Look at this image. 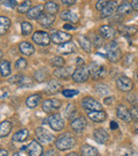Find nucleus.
<instances>
[{"mask_svg":"<svg viewBox=\"0 0 138 156\" xmlns=\"http://www.w3.org/2000/svg\"><path fill=\"white\" fill-rule=\"evenodd\" d=\"M105 58H108L111 62L117 63L121 58V51H120L118 44L116 41H111L105 45Z\"/></svg>","mask_w":138,"mask_h":156,"instance_id":"nucleus-1","label":"nucleus"},{"mask_svg":"<svg viewBox=\"0 0 138 156\" xmlns=\"http://www.w3.org/2000/svg\"><path fill=\"white\" fill-rule=\"evenodd\" d=\"M74 144H76L74 137L69 133H65L63 135H61L55 141L56 148L61 151L69 150V149H71L74 146Z\"/></svg>","mask_w":138,"mask_h":156,"instance_id":"nucleus-2","label":"nucleus"},{"mask_svg":"<svg viewBox=\"0 0 138 156\" xmlns=\"http://www.w3.org/2000/svg\"><path fill=\"white\" fill-rule=\"evenodd\" d=\"M89 76H90V72H89L87 66H78L73 71V74H72V80L76 83H84L85 81L88 80Z\"/></svg>","mask_w":138,"mask_h":156,"instance_id":"nucleus-3","label":"nucleus"},{"mask_svg":"<svg viewBox=\"0 0 138 156\" xmlns=\"http://www.w3.org/2000/svg\"><path fill=\"white\" fill-rule=\"evenodd\" d=\"M89 72H90V76H93L94 80H100V79H103L106 76V68L105 66L101 65V64L97 63H91L88 67Z\"/></svg>","mask_w":138,"mask_h":156,"instance_id":"nucleus-4","label":"nucleus"},{"mask_svg":"<svg viewBox=\"0 0 138 156\" xmlns=\"http://www.w3.org/2000/svg\"><path fill=\"white\" fill-rule=\"evenodd\" d=\"M81 105L84 109H86L87 112H98L102 111V105L100 102H98L97 100H95L91 97H86L82 100Z\"/></svg>","mask_w":138,"mask_h":156,"instance_id":"nucleus-5","label":"nucleus"},{"mask_svg":"<svg viewBox=\"0 0 138 156\" xmlns=\"http://www.w3.org/2000/svg\"><path fill=\"white\" fill-rule=\"evenodd\" d=\"M62 106V102L58 99H48V100L44 101L43 102V111L47 114H55V112L58 109L61 108Z\"/></svg>","mask_w":138,"mask_h":156,"instance_id":"nucleus-6","label":"nucleus"},{"mask_svg":"<svg viewBox=\"0 0 138 156\" xmlns=\"http://www.w3.org/2000/svg\"><path fill=\"white\" fill-rule=\"evenodd\" d=\"M48 122L53 131H62L65 126V120L60 114H52L48 118Z\"/></svg>","mask_w":138,"mask_h":156,"instance_id":"nucleus-7","label":"nucleus"},{"mask_svg":"<svg viewBox=\"0 0 138 156\" xmlns=\"http://www.w3.org/2000/svg\"><path fill=\"white\" fill-rule=\"evenodd\" d=\"M32 39L35 44L39 46H48L51 41V36L47 32L44 31H37L35 32L32 36Z\"/></svg>","mask_w":138,"mask_h":156,"instance_id":"nucleus-8","label":"nucleus"},{"mask_svg":"<svg viewBox=\"0 0 138 156\" xmlns=\"http://www.w3.org/2000/svg\"><path fill=\"white\" fill-rule=\"evenodd\" d=\"M35 134H36L39 141H41L43 144H49L52 140H54L53 134H51L48 129H46L45 127H41V126L37 127V129H35Z\"/></svg>","mask_w":138,"mask_h":156,"instance_id":"nucleus-9","label":"nucleus"},{"mask_svg":"<svg viewBox=\"0 0 138 156\" xmlns=\"http://www.w3.org/2000/svg\"><path fill=\"white\" fill-rule=\"evenodd\" d=\"M70 39H71V35L69 33L63 32V31H55L52 33L51 35V41L54 44H58V45H63V44L69 43Z\"/></svg>","mask_w":138,"mask_h":156,"instance_id":"nucleus-10","label":"nucleus"},{"mask_svg":"<svg viewBox=\"0 0 138 156\" xmlns=\"http://www.w3.org/2000/svg\"><path fill=\"white\" fill-rule=\"evenodd\" d=\"M117 87L118 89H120L121 91H124V93H128V91H131L133 89V86H134V84H133V81L131 80L130 78H128V76H119V78L117 79Z\"/></svg>","mask_w":138,"mask_h":156,"instance_id":"nucleus-11","label":"nucleus"},{"mask_svg":"<svg viewBox=\"0 0 138 156\" xmlns=\"http://www.w3.org/2000/svg\"><path fill=\"white\" fill-rule=\"evenodd\" d=\"M26 151H27L29 156H41L43 155V148L35 140H32L27 147H26Z\"/></svg>","mask_w":138,"mask_h":156,"instance_id":"nucleus-12","label":"nucleus"},{"mask_svg":"<svg viewBox=\"0 0 138 156\" xmlns=\"http://www.w3.org/2000/svg\"><path fill=\"white\" fill-rule=\"evenodd\" d=\"M116 113L119 119H121L124 122H131L133 119V116L131 114V111H129L124 105H118L117 109H116Z\"/></svg>","mask_w":138,"mask_h":156,"instance_id":"nucleus-13","label":"nucleus"},{"mask_svg":"<svg viewBox=\"0 0 138 156\" xmlns=\"http://www.w3.org/2000/svg\"><path fill=\"white\" fill-rule=\"evenodd\" d=\"M94 139L100 144H104L109 139V135L104 129H97L94 132Z\"/></svg>","mask_w":138,"mask_h":156,"instance_id":"nucleus-14","label":"nucleus"},{"mask_svg":"<svg viewBox=\"0 0 138 156\" xmlns=\"http://www.w3.org/2000/svg\"><path fill=\"white\" fill-rule=\"evenodd\" d=\"M86 124H87V122L84 117H79L72 120L71 123H70V126H71V129H73L74 132L81 133V132L86 127Z\"/></svg>","mask_w":138,"mask_h":156,"instance_id":"nucleus-15","label":"nucleus"},{"mask_svg":"<svg viewBox=\"0 0 138 156\" xmlns=\"http://www.w3.org/2000/svg\"><path fill=\"white\" fill-rule=\"evenodd\" d=\"M54 21H55V15L48 14V13H43V15L38 18L39 25L45 28H48V27H50V26H52Z\"/></svg>","mask_w":138,"mask_h":156,"instance_id":"nucleus-16","label":"nucleus"},{"mask_svg":"<svg viewBox=\"0 0 138 156\" xmlns=\"http://www.w3.org/2000/svg\"><path fill=\"white\" fill-rule=\"evenodd\" d=\"M118 6H117V2L116 1H108L106 4V6L103 9V11L101 12V17L102 18H106L109 17L114 14V13L117 11Z\"/></svg>","mask_w":138,"mask_h":156,"instance_id":"nucleus-17","label":"nucleus"},{"mask_svg":"<svg viewBox=\"0 0 138 156\" xmlns=\"http://www.w3.org/2000/svg\"><path fill=\"white\" fill-rule=\"evenodd\" d=\"M61 18L63 19L64 21H67V23H76L79 21V16L78 14H76L74 12H72V11H63L62 13H61Z\"/></svg>","mask_w":138,"mask_h":156,"instance_id":"nucleus-18","label":"nucleus"},{"mask_svg":"<svg viewBox=\"0 0 138 156\" xmlns=\"http://www.w3.org/2000/svg\"><path fill=\"white\" fill-rule=\"evenodd\" d=\"M62 89V85L55 80L50 81L47 84V87L45 89V93L48 94H55L58 93H60V90Z\"/></svg>","mask_w":138,"mask_h":156,"instance_id":"nucleus-19","label":"nucleus"},{"mask_svg":"<svg viewBox=\"0 0 138 156\" xmlns=\"http://www.w3.org/2000/svg\"><path fill=\"white\" fill-rule=\"evenodd\" d=\"M53 74L58 79H67L70 76H72L73 72H72V68L70 67H62V68H56L54 70Z\"/></svg>","mask_w":138,"mask_h":156,"instance_id":"nucleus-20","label":"nucleus"},{"mask_svg":"<svg viewBox=\"0 0 138 156\" xmlns=\"http://www.w3.org/2000/svg\"><path fill=\"white\" fill-rule=\"evenodd\" d=\"M99 33L104 38H109V39L114 38L116 36V34H117L116 30L114 28H111V26H102L99 30Z\"/></svg>","mask_w":138,"mask_h":156,"instance_id":"nucleus-21","label":"nucleus"},{"mask_svg":"<svg viewBox=\"0 0 138 156\" xmlns=\"http://www.w3.org/2000/svg\"><path fill=\"white\" fill-rule=\"evenodd\" d=\"M119 32L123 36L131 37L138 32V27H136V26H121L119 28Z\"/></svg>","mask_w":138,"mask_h":156,"instance_id":"nucleus-22","label":"nucleus"},{"mask_svg":"<svg viewBox=\"0 0 138 156\" xmlns=\"http://www.w3.org/2000/svg\"><path fill=\"white\" fill-rule=\"evenodd\" d=\"M45 10L44 5H36L31 8V10L27 13V16L29 19H38L43 15V11Z\"/></svg>","mask_w":138,"mask_h":156,"instance_id":"nucleus-23","label":"nucleus"},{"mask_svg":"<svg viewBox=\"0 0 138 156\" xmlns=\"http://www.w3.org/2000/svg\"><path fill=\"white\" fill-rule=\"evenodd\" d=\"M79 43H80V46L85 52L87 53H90L93 51V44H91L90 39H88L86 36L82 35V36L79 37Z\"/></svg>","mask_w":138,"mask_h":156,"instance_id":"nucleus-24","label":"nucleus"},{"mask_svg":"<svg viewBox=\"0 0 138 156\" xmlns=\"http://www.w3.org/2000/svg\"><path fill=\"white\" fill-rule=\"evenodd\" d=\"M88 117L93 121L96 122H102L107 118L106 113L103 111H98V112H88Z\"/></svg>","mask_w":138,"mask_h":156,"instance_id":"nucleus-25","label":"nucleus"},{"mask_svg":"<svg viewBox=\"0 0 138 156\" xmlns=\"http://www.w3.org/2000/svg\"><path fill=\"white\" fill-rule=\"evenodd\" d=\"M81 155L82 156H99V152L96 148L89 144H83L81 147Z\"/></svg>","mask_w":138,"mask_h":156,"instance_id":"nucleus-26","label":"nucleus"},{"mask_svg":"<svg viewBox=\"0 0 138 156\" xmlns=\"http://www.w3.org/2000/svg\"><path fill=\"white\" fill-rule=\"evenodd\" d=\"M19 50H20L21 53L28 56L32 55L35 51L33 45H31L30 43H27V41H23V43L19 44Z\"/></svg>","mask_w":138,"mask_h":156,"instance_id":"nucleus-27","label":"nucleus"},{"mask_svg":"<svg viewBox=\"0 0 138 156\" xmlns=\"http://www.w3.org/2000/svg\"><path fill=\"white\" fill-rule=\"evenodd\" d=\"M132 4L129 3L128 1H123L121 4L118 5L117 9V14L118 15H129L132 13Z\"/></svg>","mask_w":138,"mask_h":156,"instance_id":"nucleus-28","label":"nucleus"},{"mask_svg":"<svg viewBox=\"0 0 138 156\" xmlns=\"http://www.w3.org/2000/svg\"><path fill=\"white\" fill-rule=\"evenodd\" d=\"M12 123L10 121H8V120L2 121L1 124H0V137L3 138L5 136H8L10 134L11 129H12Z\"/></svg>","mask_w":138,"mask_h":156,"instance_id":"nucleus-29","label":"nucleus"},{"mask_svg":"<svg viewBox=\"0 0 138 156\" xmlns=\"http://www.w3.org/2000/svg\"><path fill=\"white\" fill-rule=\"evenodd\" d=\"M41 97L39 96V94H32V96H30L29 98L27 99L26 104H27V106L29 107V108H35V107L39 104V102H41Z\"/></svg>","mask_w":138,"mask_h":156,"instance_id":"nucleus-30","label":"nucleus"},{"mask_svg":"<svg viewBox=\"0 0 138 156\" xmlns=\"http://www.w3.org/2000/svg\"><path fill=\"white\" fill-rule=\"evenodd\" d=\"M44 8H45L46 13L51 15H55V13H58V4L53 1H48L44 4Z\"/></svg>","mask_w":138,"mask_h":156,"instance_id":"nucleus-31","label":"nucleus"},{"mask_svg":"<svg viewBox=\"0 0 138 156\" xmlns=\"http://www.w3.org/2000/svg\"><path fill=\"white\" fill-rule=\"evenodd\" d=\"M28 136H29L28 129H19L18 132H16V133L13 135V140H14V141H25L28 138Z\"/></svg>","mask_w":138,"mask_h":156,"instance_id":"nucleus-32","label":"nucleus"},{"mask_svg":"<svg viewBox=\"0 0 138 156\" xmlns=\"http://www.w3.org/2000/svg\"><path fill=\"white\" fill-rule=\"evenodd\" d=\"M11 26V20L5 16L0 17V34L3 35L4 33L8 32L9 28Z\"/></svg>","mask_w":138,"mask_h":156,"instance_id":"nucleus-33","label":"nucleus"},{"mask_svg":"<svg viewBox=\"0 0 138 156\" xmlns=\"http://www.w3.org/2000/svg\"><path fill=\"white\" fill-rule=\"evenodd\" d=\"M58 52L60 53H63V54H69V53H72L74 51V45L72 43H66V44H63L61 45L60 47L58 48Z\"/></svg>","mask_w":138,"mask_h":156,"instance_id":"nucleus-34","label":"nucleus"},{"mask_svg":"<svg viewBox=\"0 0 138 156\" xmlns=\"http://www.w3.org/2000/svg\"><path fill=\"white\" fill-rule=\"evenodd\" d=\"M0 69H1V76H8L11 74V64L8 61H1V65H0Z\"/></svg>","mask_w":138,"mask_h":156,"instance_id":"nucleus-35","label":"nucleus"},{"mask_svg":"<svg viewBox=\"0 0 138 156\" xmlns=\"http://www.w3.org/2000/svg\"><path fill=\"white\" fill-rule=\"evenodd\" d=\"M31 1H23L21 2L20 4H18L17 5V11H18V13H20V14H23V13H28L30 10H31Z\"/></svg>","mask_w":138,"mask_h":156,"instance_id":"nucleus-36","label":"nucleus"},{"mask_svg":"<svg viewBox=\"0 0 138 156\" xmlns=\"http://www.w3.org/2000/svg\"><path fill=\"white\" fill-rule=\"evenodd\" d=\"M20 27H21V33H23V35H26V36L30 35L32 33V31H33L32 25L30 23H27V21H23Z\"/></svg>","mask_w":138,"mask_h":156,"instance_id":"nucleus-37","label":"nucleus"},{"mask_svg":"<svg viewBox=\"0 0 138 156\" xmlns=\"http://www.w3.org/2000/svg\"><path fill=\"white\" fill-rule=\"evenodd\" d=\"M18 85L21 87H30L33 85V82H32V79L28 78V76H21L20 80H19V82H18Z\"/></svg>","mask_w":138,"mask_h":156,"instance_id":"nucleus-38","label":"nucleus"},{"mask_svg":"<svg viewBox=\"0 0 138 156\" xmlns=\"http://www.w3.org/2000/svg\"><path fill=\"white\" fill-rule=\"evenodd\" d=\"M76 107H74V105L68 104L66 111H65V115H66V117L69 118V119H72V118L76 116Z\"/></svg>","mask_w":138,"mask_h":156,"instance_id":"nucleus-39","label":"nucleus"},{"mask_svg":"<svg viewBox=\"0 0 138 156\" xmlns=\"http://www.w3.org/2000/svg\"><path fill=\"white\" fill-rule=\"evenodd\" d=\"M64 64H65L64 58H61V56H55V58H53L51 60V65L56 68H62L64 66Z\"/></svg>","mask_w":138,"mask_h":156,"instance_id":"nucleus-40","label":"nucleus"},{"mask_svg":"<svg viewBox=\"0 0 138 156\" xmlns=\"http://www.w3.org/2000/svg\"><path fill=\"white\" fill-rule=\"evenodd\" d=\"M48 73L45 71V70H37L36 72H35V79H36V81H38V82H43V81H45V79L47 78Z\"/></svg>","mask_w":138,"mask_h":156,"instance_id":"nucleus-41","label":"nucleus"},{"mask_svg":"<svg viewBox=\"0 0 138 156\" xmlns=\"http://www.w3.org/2000/svg\"><path fill=\"white\" fill-rule=\"evenodd\" d=\"M27 64L28 63L25 58H20L16 61V63H15V67H16V69H18V70H23L26 67H27Z\"/></svg>","mask_w":138,"mask_h":156,"instance_id":"nucleus-42","label":"nucleus"},{"mask_svg":"<svg viewBox=\"0 0 138 156\" xmlns=\"http://www.w3.org/2000/svg\"><path fill=\"white\" fill-rule=\"evenodd\" d=\"M91 41H93V44L97 48H100L102 46V44H103V39H102L101 36L98 35V34H93V38H91Z\"/></svg>","mask_w":138,"mask_h":156,"instance_id":"nucleus-43","label":"nucleus"},{"mask_svg":"<svg viewBox=\"0 0 138 156\" xmlns=\"http://www.w3.org/2000/svg\"><path fill=\"white\" fill-rule=\"evenodd\" d=\"M96 90H97V93H99L100 94H103V96H105V94H108V87L106 86V85L104 84H98L97 86H96Z\"/></svg>","mask_w":138,"mask_h":156,"instance_id":"nucleus-44","label":"nucleus"},{"mask_svg":"<svg viewBox=\"0 0 138 156\" xmlns=\"http://www.w3.org/2000/svg\"><path fill=\"white\" fill-rule=\"evenodd\" d=\"M62 94H64V97L66 98H72L73 96H76L79 94L78 90H74V89H64L62 91Z\"/></svg>","mask_w":138,"mask_h":156,"instance_id":"nucleus-45","label":"nucleus"},{"mask_svg":"<svg viewBox=\"0 0 138 156\" xmlns=\"http://www.w3.org/2000/svg\"><path fill=\"white\" fill-rule=\"evenodd\" d=\"M107 2L108 1H105V0H100V1H98L97 3H96V9H97L98 11H103V9L106 6Z\"/></svg>","mask_w":138,"mask_h":156,"instance_id":"nucleus-46","label":"nucleus"},{"mask_svg":"<svg viewBox=\"0 0 138 156\" xmlns=\"http://www.w3.org/2000/svg\"><path fill=\"white\" fill-rule=\"evenodd\" d=\"M1 3L4 4L5 6H8V8L14 9L15 6H16L17 2L15 1V0H5V1H1Z\"/></svg>","mask_w":138,"mask_h":156,"instance_id":"nucleus-47","label":"nucleus"},{"mask_svg":"<svg viewBox=\"0 0 138 156\" xmlns=\"http://www.w3.org/2000/svg\"><path fill=\"white\" fill-rule=\"evenodd\" d=\"M131 114H132L133 118L135 119H138V105H134L131 109Z\"/></svg>","mask_w":138,"mask_h":156,"instance_id":"nucleus-48","label":"nucleus"},{"mask_svg":"<svg viewBox=\"0 0 138 156\" xmlns=\"http://www.w3.org/2000/svg\"><path fill=\"white\" fill-rule=\"evenodd\" d=\"M128 101L130 103H132V104H134V103L138 102V98H136V96H135V94H129V96H128Z\"/></svg>","mask_w":138,"mask_h":156,"instance_id":"nucleus-49","label":"nucleus"},{"mask_svg":"<svg viewBox=\"0 0 138 156\" xmlns=\"http://www.w3.org/2000/svg\"><path fill=\"white\" fill-rule=\"evenodd\" d=\"M20 78H21V76H12L11 79H9V82L10 83H16V84H18V82H19V80H20Z\"/></svg>","mask_w":138,"mask_h":156,"instance_id":"nucleus-50","label":"nucleus"},{"mask_svg":"<svg viewBox=\"0 0 138 156\" xmlns=\"http://www.w3.org/2000/svg\"><path fill=\"white\" fill-rule=\"evenodd\" d=\"M62 3L70 6V5H73V4H76V1H74V0H63Z\"/></svg>","mask_w":138,"mask_h":156,"instance_id":"nucleus-51","label":"nucleus"},{"mask_svg":"<svg viewBox=\"0 0 138 156\" xmlns=\"http://www.w3.org/2000/svg\"><path fill=\"white\" fill-rule=\"evenodd\" d=\"M41 156H58V154L54 151H48L47 153H45V154H43Z\"/></svg>","mask_w":138,"mask_h":156,"instance_id":"nucleus-52","label":"nucleus"},{"mask_svg":"<svg viewBox=\"0 0 138 156\" xmlns=\"http://www.w3.org/2000/svg\"><path fill=\"white\" fill-rule=\"evenodd\" d=\"M132 8L134 9V10H137L138 11V0H134V1H132Z\"/></svg>","mask_w":138,"mask_h":156,"instance_id":"nucleus-53","label":"nucleus"},{"mask_svg":"<svg viewBox=\"0 0 138 156\" xmlns=\"http://www.w3.org/2000/svg\"><path fill=\"white\" fill-rule=\"evenodd\" d=\"M111 129H118V123L116 121H111Z\"/></svg>","mask_w":138,"mask_h":156,"instance_id":"nucleus-54","label":"nucleus"},{"mask_svg":"<svg viewBox=\"0 0 138 156\" xmlns=\"http://www.w3.org/2000/svg\"><path fill=\"white\" fill-rule=\"evenodd\" d=\"M64 29L65 30H76V28L72 27L71 25H68V23H66V25H64Z\"/></svg>","mask_w":138,"mask_h":156,"instance_id":"nucleus-55","label":"nucleus"},{"mask_svg":"<svg viewBox=\"0 0 138 156\" xmlns=\"http://www.w3.org/2000/svg\"><path fill=\"white\" fill-rule=\"evenodd\" d=\"M113 100H114L113 97H108V98H106V99L104 100V103H105V104H111V101H113Z\"/></svg>","mask_w":138,"mask_h":156,"instance_id":"nucleus-56","label":"nucleus"},{"mask_svg":"<svg viewBox=\"0 0 138 156\" xmlns=\"http://www.w3.org/2000/svg\"><path fill=\"white\" fill-rule=\"evenodd\" d=\"M0 156H8V151L4 150V149H1L0 150Z\"/></svg>","mask_w":138,"mask_h":156,"instance_id":"nucleus-57","label":"nucleus"},{"mask_svg":"<svg viewBox=\"0 0 138 156\" xmlns=\"http://www.w3.org/2000/svg\"><path fill=\"white\" fill-rule=\"evenodd\" d=\"M66 156H81V155H79L78 153L72 152V153H69V154H68V155H66Z\"/></svg>","mask_w":138,"mask_h":156,"instance_id":"nucleus-58","label":"nucleus"},{"mask_svg":"<svg viewBox=\"0 0 138 156\" xmlns=\"http://www.w3.org/2000/svg\"><path fill=\"white\" fill-rule=\"evenodd\" d=\"M13 156H23V155H21V152H20V153H14Z\"/></svg>","mask_w":138,"mask_h":156,"instance_id":"nucleus-59","label":"nucleus"},{"mask_svg":"<svg viewBox=\"0 0 138 156\" xmlns=\"http://www.w3.org/2000/svg\"><path fill=\"white\" fill-rule=\"evenodd\" d=\"M136 78L138 79V71H137V73H136Z\"/></svg>","mask_w":138,"mask_h":156,"instance_id":"nucleus-60","label":"nucleus"},{"mask_svg":"<svg viewBox=\"0 0 138 156\" xmlns=\"http://www.w3.org/2000/svg\"><path fill=\"white\" fill-rule=\"evenodd\" d=\"M136 133H137V134H138V129H136Z\"/></svg>","mask_w":138,"mask_h":156,"instance_id":"nucleus-61","label":"nucleus"}]
</instances>
